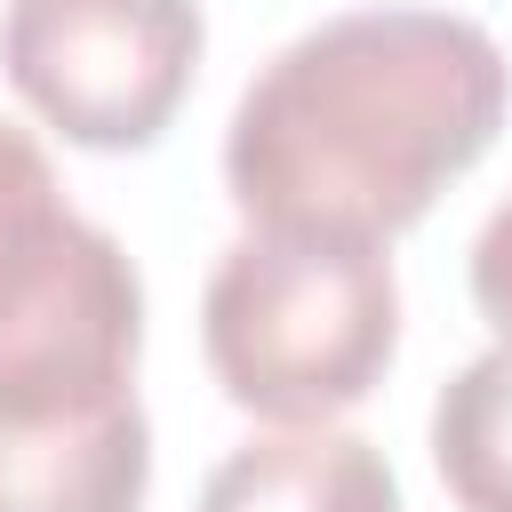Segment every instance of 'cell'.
I'll return each instance as SVG.
<instances>
[{
  "label": "cell",
  "instance_id": "obj_1",
  "mask_svg": "<svg viewBox=\"0 0 512 512\" xmlns=\"http://www.w3.org/2000/svg\"><path fill=\"white\" fill-rule=\"evenodd\" d=\"M512 64L448 8H352L296 32L232 104L224 184L272 232H408L504 128Z\"/></svg>",
  "mask_w": 512,
  "mask_h": 512
},
{
  "label": "cell",
  "instance_id": "obj_2",
  "mask_svg": "<svg viewBox=\"0 0 512 512\" xmlns=\"http://www.w3.org/2000/svg\"><path fill=\"white\" fill-rule=\"evenodd\" d=\"M200 344L232 408L328 424L360 408L400 352V280L384 240L248 224L200 296Z\"/></svg>",
  "mask_w": 512,
  "mask_h": 512
},
{
  "label": "cell",
  "instance_id": "obj_3",
  "mask_svg": "<svg viewBox=\"0 0 512 512\" xmlns=\"http://www.w3.org/2000/svg\"><path fill=\"white\" fill-rule=\"evenodd\" d=\"M144 280L88 224L40 136L0 120V424H64L136 400Z\"/></svg>",
  "mask_w": 512,
  "mask_h": 512
},
{
  "label": "cell",
  "instance_id": "obj_4",
  "mask_svg": "<svg viewBox=\"0 0 512 512\" xmlns=\"http://www.w3.org/2000/svg\"><path fill=\"white\" fill-rule=\"evenodd\" d=\"M208 24L200 0H8V88L88 152H144L192 96Z\"/></svg>",
  "mask_w": 512,
  "mask_h": 512
},
{
  "label": "cell",
  "instance_id": "obj_5",
  "mask_svg": "<svg viewBox=\"0 0 512 512\" xmlns=\"http://www.w3.org/2000/svg\"><path fill=\"white\" fill-rule=\"evenodd\" d=\"M144 488L152 424L136 400L64 424H0V512H136Z\"/></svg>",
  "mask_w": 512,
  "mask_h": 512
},
{
  "label": "cell",
  "instance_id": "obj_6",
  "mask_svg": "<svg viewBox=\"0 0 512 512\" xmlns=\"http://www.w3.org/2000/svg\"><path fill=\"white\" fill-rule=\"evenodd\" d=\"M192 512H400V480L376 440L336 424H280L240 440Z\"/></svg>",
  "mask_w": 512,
  "mask_h": 512
},
{
  "label": "cell",
  "instance_id": "obj_7",
  "mask_svg": "<svg viewBox=\"0 0 512 512\" xmlns=\"http://www.w3.org/2000/svg\"><path fill=\"white\" fill-rule=\"evenodd\" d=\"M432 464L456 512H512V344L464 360L432 400Z\"/></svg>",
  "mask_w": 512,
  "mask_h": 512
},
{
  "label": "cell",
  "instance_id": "obj_8",
  "mask_svg": "<svg viewBox=\"0 0 512 512\" xmlns=\"http://www.w3.org/2000/svg\"><path fill=\"white\" fill-rule=\"evenodd\" d=\"M472 304L496 328V344H512V200H496V216L472 240Z\"/></svg>",
  "mask_w": 512,
  "mask_h": 512
}]
</instances>
